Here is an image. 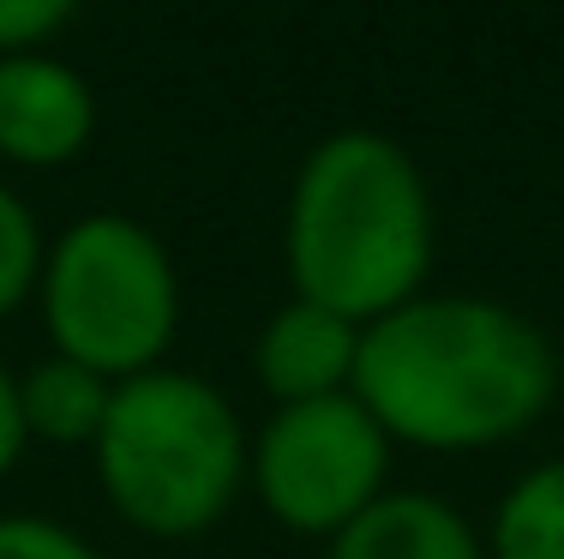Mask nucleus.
I'll return each mask as SVG.
<instances>
[{"label":"nucleus","mask_w":564,"mask_h":559,"mask_svg":"<svg viewBox=\"0 0 564 559\" xmlns=\"http://www.w3.org/2000/svg\"><path fill=\"white\" fill-rule=\"evenodd\" d=\"M0 559H102V553L66 524H55V517L12 512L0 517Z\"/></svg>","instance_id":"nucleus-13"},{"label":"nucleus","mask_w":564,"mask_h":559,"mask_svg":"<svg viewBox=\"0 0 564 559\" xmlns=\"http://www.w3.org/2000/svg\"><path fill=\"white\" fill-rule=\"evenodd\" d=\"M487 559H564V458L534 463L499 499Z\"/></svg>","instance_id":"nucleus-10"},{"label":"nucleus","mask_w":564,"mask_h":559,"mask_svg":"<svg viewBox=\"0 0 564 559\" xmlns=\"http://www.w3.org/2000/svg\"><path fill=\"white\" fill-rule=\"evenodd\" d=\"M325 559H487L456 505L433 494H384L330 541Z\"/></svg>","instance_id":"nucleus-8"},{"label":"nucleus","mask_w":564,"mask_h":559,"mask_svg":"<svg viewBox=\"0 0 564 559\" xmlns=\"http://www.w3.org/2000/svg\"><path fill=\"white\" fill-rule=\"evenodd\" d=\"M109 397L115 385L102 373L48 355L19 379V409H24V433L43 445H97L102 421H109Z\"/></svg>","instance_id":"nucleus-9"},{"label":"nucleus","mask_w":564,"mask_h":559,"mask_svg":"<svg viewBox=\"0 0 564 559\" xmlns=\"http://www.w3.org/2000/svg\"><path fill=\"white\" fill-rule=\"evenodd\" d=\"M294 295L372 325L409 308L433 271V193L379 127H343L306 151L282 211Z\"/></svg>","instance_id":"nucleus-2"},{"label":"nucleus","mask_w":564,"mask_h":559,"mask_svg":"<svg viewBox=\"0 0 564 559\" xmlns=\"http://www.w3.org/2000/svg\"><path fill=\"white\" fill-rule=\"evenodd\" d=\"M90 451L109 505L163 541L205 536L247 482L240 416L205 373L151 367L120 379Z\"/></svg>","instance_id":"nucleus-3"},{"label":"nucleus","mask_w":564,"mask_h":559,"mask_svg":"<svg viewBox=\"0 0 564 559\" xmlns=\"http://www.w3.org/2000/svg\"><path fill=\"white\" fill-rule=\"evenodd\" d=\"M73 24L66 0H0V61L7 55H48V43Z\"/></svg>","instance_id":"nucleus-12"},{"label":"nucleus","mask_w":564,"mask_h":559,"mask_svg":"<svg viewBox=\"0 0 564 559\" xmlns=\"http://www.w3.org/2000/svg\"><path fill=\"white\" fill-rule=\"evenodd\" d=\"M36 295L55 355L102 373L109 385L151 373L181 331V277L169 247L120 211L66 223L43 252Z\"/></svg>","instance_id":"nucleus-4"},{"label":"nucleus","mask_w":564,"mask_h":559,"mask_svg":"<svg viewBox=\"0 0 564 559\" xmlns=\"http://www.w3.org/2000/svg\"><path fill=\"white\" fill-rule=\"evenodd\" d=\"M36 277H43V229L19 193L0 186V319L24 295H36Z\"/></svg>","instance_id":"nucleus-11"},{"label":"nucleus","mask_w":564,"mask_h":559,"mask_svg":"<svg viewBox=\"0 0 564 559\" xmlns=\"http://www.w3.org/2000/svg\"><path fill=\"white\" fill-rule=\"evenodd\" d=\"M24 445H31V433H24V409H19V379L0 367V475L24 458Z\"/></svg>","instance_id":"nucleus-14"},{"label":"nucleus","mask_w":564,"mask_h":559,"mask_svg":"<svg viewBox=\"0 0 564 559\" xmlns=\"http://www.w3.org/2000/svg\"><path fill=\"white\" fill-rule=\"evenodd\" d=\"M97 139V90L55 55L0 61V157L19 169H61Z\"/></svg>","instance_id":"nucleus-6"},{"label":"nucleus","mask_w":564,"mask_h":559,"mask_svg":"<svg viewBox=\"0 0 564 559\" xmlns=\"http://www.w3.org/2000/svg\"><path fill=\"white\" fill-rule=\"evenodd\" d=\"M247 470L264 512L282 529L337 541L355 517H367L384 499L391 439L355 391H343V397H318V404L276 409L252 439Z\"/></svg>","instance_id":"nucleus-5"},{"label":"nucleus","mask_w":564,"mask_h":559,"mask_svg":"<svg viewBox=\"0 0 564 559\" xmlns=\"http://www.w3.org/2000/svg\"><path fill=\"white\" fill-rule=\"evenodd\" d=\"M360 331L367 325H355V319L294 295L264 319L259 343H252V373H259V385L276 397V409L343 397V391H355Z\"/></svg>","instance_id":"nucleus-7"},{"label":"nucleus","mask_w":564,"mask_h":559,"mask_svg":"<svg viewBox=\"0 0 564 559\" xmlns=\"http://www.w3.org/2000/svg\"><path fill=\"white\" fill-rule=\"evenodd\" d=\"M355 397L384 439L492 451L558 397V350L534 319L487 295H414L360 331Z\"/></svg>","instance_id":"nucleus-1"}]
</instances>
